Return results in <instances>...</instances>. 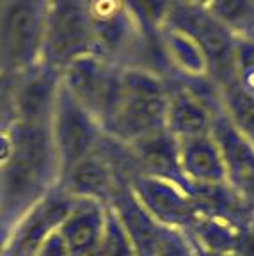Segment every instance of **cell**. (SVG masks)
Returning <instances> with one entry per match:
<instances>
[{
	"instance_id": "obj_1",
	"label": "cell",
	"mask_w": 254,
	"mask_h": 256,
	"mask_svg": "<svg viewBox=\"0 0 254 256\" xmlns=\"http://www.w3.org/2000/svg\"><path fill=\"white\" fill-rule=\"evenodd\" d=\"M14 146L0 168V208L9 224L43 198L60 176L50 123L12 120Z\"/></svg>"
},
{
	"instance_id": "obj_2",
	"label": "cell",
	"mask_w": 254,
	"mask_h": 256,
	"mask_svg": "<svg viewBox=\"0 0 254 256\" xmlns=\"http://www.w3.org/2000/svg\"><path fill=\"white\" fill-rule=\"evenodd\" d=\"M169 88L171 80L155 70L121 64L120 100L104 124L105 136L130 146L166 130Z\"/></svg>"
},
{
	"instance_id": "obj_3",
	"label": "cell",
	"mask_w": 254,
	"mask_h": 256,
	"mask_svg": "<svg viewBox=\"0 0 254 256\" xmlns=\"http://www.w3.org/2000/svg\"><path fill=\"white\" fill-rule=\"evenodd\" d=\"M89 54H96V50L88 0H44L41 62L62 73L72 62Z\"/></svg>"
},
{
	"instance_id": "obj_4",
	"label": "cell",
	"mask_w": 254,
	"mask_h": 256,
	"mask_svg": "<svg viewBox=\"0 0 254 256\" xmlns=\"http://www.w3.org/2000/svg\"><path fill=\"white\" fill-rule=\"evenodd\" d=\"M44 0H2L0 72L22 73L41 62Z\"/></svg>"
},
{
	"instance_id": "obj_5",
	"label": "cell",
	"mask_w": 254,
	"mask_h": 256,
	"mask_svg": "<svg viewBox=\"0 0 254 256\" xmlns=\"http://www.w3.org/2000/svg\"><path fill=\"white\" fill-rule=\"evenodd\" d=\"M50 132L60 174L92 155L105 137L102 123L68 91L62 80L50 120Z\"/></svg>"
},
{
	"instance_id": "obj_6",
	"label": "cell",
	"mask_w": 254,
	"mask_h": 256,
	"mask_svg": "<svg viewBox=\"0 0 254 256\" xmlns=\"http://www.w3.org/2000/svg\"><path fill=\"white\" fill-rule=\"evenodd\" d=\"M75 198L59 184L8 224L0 256H38L72 210Z\"/></svg>"
},
{
	"instance_id": "obj_7",
	"label": "cell",
	"mask_w": 254,
	"mask_h": 256,
	"mask_svg": "<svg viewBox=\"0 0 254 256\" xmlns=\"http://www.w3.org/2000/svg\"><path fill=\"white\" fill-rule=\"evenodd\" d=\"M60 80L104 126L120 100L121 64L89 54L70 64L60 73Z\"/></svg>"
},
{
	"instance_id": "obj_8",
	"label": "cell",
	"mask_w": 254,
	"mask_h": 256,
	"mask_svg": "<svg viewBox=\"0 0 254 256\" xmlns=\"http://www.w3.org/2000/svg\"><path fill=\"white\" fill-rule=\"evenodd\" d=\"M169 24L178 25L199 43L210 62V80L215 88L236 76L234 48L238 38H234L206 9L190 2L176 0Z\"/></svg>"
},
{
	"instance_id": "obj_9",
	"label": "cell",
	"mask_w": 254,
	"mask_h": 256,
	"mask_svg": "<svg viewBox=\"0 0 254 256\" xmlns=\"http://www.w3.org/2000/svg\"><path fill=\"white\" fill-rule=\"evenodd\" d=\"M94 50L118 64H126L148 40L124 0H88Z\"/></svg>"
},
{
	"instance_id": "obj_10",
	"label": "cell",
	"mask_w": 254,
	"mask_h": 256,
	"mask_svg": "<svg viewBox=\"0 0 254 256\" xmlns=\"http://www.w3.org/2000/svg\"><path fill=\"white\" fill-rule=\"evenodd\" d=\"M126 182L135 200L164 228L187 232L201 214L194 194L174 182L144 172H132Z\"/></svg>"
},
{
	"instance_id": "obj_11",
	"label": "cell",
	"mask_w": 254,
	"mask_h": 256,
	"mask_svg": "<svg viewBox=\"0 0 254 256\" xmlns=\"http://www.w3.org/2000/svg\"><path fill=\"white\" fill-rule=\"evenodd\" d=\"M104 142V140H102ZM126 182L123 172L116 168L105 150H96L92 155L62 172L57 184L76 200H94L110 204L116 192Z\"/></svg>"
},
{
	"instance_id": "obj_12",
	"label": "cell",
	"mask_w": 254,
	"mask_h": 256,
	"mask_svg": "<svg viewBox=\"0 0 254 256\" xmlns=\"http://www.w3.org/2000/svg\"><path fill=\"white\" fill-rule=\"evenodd\" d=\"M59 86L60 73L43 62L16 73L12 88L14 120L50 123Z\"/></svg>"
},
{
	"instance_id": "obj_13",
	"label": "cell",
	"mask_w": 254,
	"mask_h": 256,
	"mask_svg": "<svg viewBox=\"0 0 254 256\" xmlns=\"http://www.w3.org/2000/svg\"><path fill=\"white\" fill-rule=\"evenodd\" d=\"M108 222V204L94 200H76L57 230L70 256H91L104 240Z\"/></svg>"
},
{
	"instance_id": "obj_14",
	"label": "cell",
	"mask_w": 254,
	"mask_h": 256,
	"mask_svg": "<svg viewBox=\"0 0 254 256\" xmlns=\"http://www.w3.org/2000/svg\"><path fill=\"white\" fill-rule=\"evenodd\" d=\"M156 44L162 54L166 72H169V78L180 82L210 80V62L202 48L178 25L167 24L156 34Z\"/></svg>"
},
{
	"instance_id": "obj_15",
	"label": "cell",
	"mask_w": 254,
	"mask_h": 256,
	"mask_svg": "<svg viewBox=\"0 0 254 256\" xmlns=\"http://www.w3.org/2000/svg\"><path fill=\"white\" fill-rule=\"evenodd\" d=\"M178 153L182 172L194 190V196L204 188L230 185L222 155L212 134L178 140Z\"/></svg>"
},
{
	"instance_id": "obj_16",
	"label": "cell",
	"mask_w": 254,
	"mask_h": 256,
	"mask_svg": "<svg viewBox=\"0 0 254 256\" xmlns=\"http://www.w3.org/2000/svg\"><path fill=\"white\" fill-rule=\"evenodd\" d=\"M128 150H130V155L134 158L135 172H144V174L174 182L180 187L194 194V190L187 184L182 172L178 140L167 130L151 134V136L130 144Z\"/></svg>"
},
{
	"instance_id": "obj_17",
	"label": "cell",
	"mask_w": 254,
	"mask_h": 256,
	"mask_svg": "<svg viewBox=\"0 0 254 256\" xmlns=\"http://www.w3.org/2000/svg\"><path fill=\"white\" fill-rule=\"evenodd\" d=\"M108 206L120 219L135 256H158L164 226H160L135 200L128 182H124L116 192Z\"/></svg>"
},
{
	"instance_id": "obj_18",
	"label": "cell",
	"mask_w": 254,
	"mask_h": 256,
	"mask_svg": "<svg viewBox=\"0 0 254 256\" xmlns=\"http://www.w3.org/2000/svg\"><path fill=\"white\" fill-rule=\"evenodd\" d=\"M212 137L222 155L228 184L234 188L254 169V144L231 123L218 105L212 124Z\"/></svg>"
},
{
	"instance_id": "obj_19",
	"label": "cell",
	"mask_w": 254,
	"mask_h": 256,
	"mask_svg": "<svg viewBox=\"0 0 254 256\" xmlns=\"http://www.w3.org/2000/svg\"><path fill=\"white\" fill-rule=\"evenodd\" d=\"M218 104L231 123L254 144V92L234 76L217 86Z\"/></svg>"
},
{
	"instance_id": "obj_20",
	"label": "cell",
	"mask_w": 254,
	"mask_h": 256,
	"mask_svg": "<svg viewBox=\"0 0 254 256\" xmlns=\"http://www.w3.org/2000/svg\"><path fill=\"white\" fill-rule=\"evenodd\" d=\"M204 8L234 38L254 36V0H210Z\"/></svg>"
},
{
	"instance_id": "obj_21",
	"label": "cell",
	"mask_w": 254,
	"mask_h": 256,
	"mask_svg": "<svg viewBox=\"0 0 254 256\" xmlns=\"http://www.w3.org/2000/svg\"><path fill=\"white\" fill-rule=\"evenodd\" d=\"M134 14L140 32L148 40H156V34L169 24L176 0H124Z\"/></svg>"
},
{
	"instance_id": "obj_22",
	"label": "cell",
	"mask_w": 254,
	"mask_h": 256,
	"mask_svg": "<svg viewBox=\"0 0 254 256\" xmlns=\"http://www.w3.org/2000/svg\"><path fill=\"white\" fill-rule=\"evenodd\" d=\"M158 256H196L188 235L182 230L164 228Z\"/></svg>"
},
{
	"instance_id": "obj_23",
	"label": "cell",
	"mask_w": 254,
	"mask_h": 256,
	"mask_svg": "<svg viewBox=\"0 0 254 256\" xmlns=\"http://www.w3.org/2000/svg\"><path fill=\"white\" fill-rule=\"evenodd\" d=\"M233 256H254V214L236 224Z\"/></svg>"
},
{
	"instance_id": "obj_24",
	"label": "cell",
	"mask_w": 254,
	"mask_h": 256,
	"mask_svg": "<svg viewBox=\"0 0 254 256\" xmlns=\"http://www.w3.org/2000/svg\"><path fill=\"white\" fill-rule=\"evenodd\" d=\"M12 88H14V75L8 72H0V126L14 120Z\"/></svg>"
},
{
	"instance_id": "obj_25",
	"label": "cell",
	"mask_w": 254,
	"mask_h": 256,
	"mask_svg": "<svg viewBox=\"0 0 254 256\" xmlns=\"http://www.w3.org/2000/svg\"><path fill=\"white\" fill-rule=\"evenodd\" d=\"M233 190L236 192V196L242 200V203L254 212V169L233 188Z\"/></svg>"
},
{
	"instance_id": "obj_26",
	"label": "cell",
	"mask_w": 254,
	"mask_h": 256,
	"mask_svg": "<svg viewBox=\"0 0 254 256\" xmlns=\"http://www.w3.org/2000/svg\"><path fill=\"white\" fill-rule=\"evenodd\" d=\"M38 256H70V254H68L66 248L62 246V242H60V238L56 233V235H54L52 238L44 244L43 251H41Z\"/></svg>"
},
{
	"instance_id": "obj_27",
	"label": "cell",
	"mask_w": 254,
	"mask_h": 256,
	"mask_svg": "<svg viewBox=\"0 0 254 256\" xmlns=\"http://www.w3.org/2000/svg\"><path fill=\"white\" fill-rule=\"evenodd\" d=\"M187 233V232H185ZM190 238V236H188ZM190 242H192V248H194V252H196V256H233V254H230V252H218V251H210V249H206V248H202V246H199V244H196L194 240L190 238Z\"/></svg>"
},
{
	"instance_id": "obj_28",
	"label": "cell",
	"mask_w": 254,
	"mask_h": 256,
	"mask_svg": "<svg viewBox=\"0 0 254 256\" xmlns=\"http://www.w3.org/2000/svg\"><path fill=\"white\" fill-rule=\"evenodd\" d=\"M183 2H190V4H196V6H206L210 0H183Z\"/></svg>"
},
{
	"instance_id": "obj_29",
	"label": "cell",
	"mask_w": 254,
	"mask_h": 256,
	"mask_svg": "<svg viewBox=\"0 0 254 256\" xmlns=\"http://www.w3.org/2000/svg\"><path fill=\"white\" fill-rule=\"evenodd\" d=\"M2 224H6V222H4V216H2V208H0V226H2Z\"/></svg>"
},
{
	"instance_id": "obj_30",
	"label": "cell",
	"mask_w": 254,
	"mask_h": 256,
	"mask_svg": "<svg viewBox=\"0 0 254 256\" xmlns=\"http://www.w3.org/2000/svg\"><path fill=\"white\" fill-rule=\"evenodd\" d=\"M246 89H247V88H246ZM249 91H252V92H254V88H252V89H249Z\"/></svg>"
}]
</instances>
